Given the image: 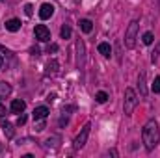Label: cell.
I'll return each mask as SVG.
<instances>
[{
    "label": "cell",
    "mask_w": 160,
    "mask_h": 158,
    "mask_svg": "<svg viewBox=\"0 0 160 158\" xmlns=\"http://www.w3.org/2000/svg\"><path fill=\"white\" fill-rule=\"evenodd\" d=\"M60 36H62V39H69V37H71V28H69L67 24H65V26H62Z\"/></svg>",
    "instance_id": "19"
},
{
    "label": "cell",
    "mask_w": 160,
    "mask_h": 158,
    "mask_svg": "<svg viewBox=\"0 0 160 158\" xmlns=\"http://www.w3.org/2000/svg\"><path fill=\"white\" fill-rule=\"evenodd\" d=\"M80 30H82L84 34H89V32L93 30V22H91L89 19H82V21H80Z\"/></svg>",
    "instance_id": "12"
},
{
    "label": "cell",
    "mask_w": 160,
    "mask_h": 158,
    "mask_svg": "<svg viewBox=\"0 0 160 158\" xmlns=\"http://www.w3.org/2000/svg\"><path fill=\"white\" fill-rule=\"evenodd\" d=\"M153 91L155 93H160V77L155 78V84H153Z\"/></svg>",
    "instance_id": "21"
},
{
    "label": "cell",
    "mask_w": 160,
    "mask_h": 158,
    "mask_svg": "<svg viewBox=\"0 0 160 158\" xmlns=\"http://www.w3.org/2000/svg\"><path fill=\"white\" fill-rule=\"evenodd\" d=\"M2 116H6V106L0 102V117H2Z\"/></svg>",
    "instance_id": "25"
},
{
    "label": "cell",
    "mask_w": 160,
    "mask_h": 158,
    "mask_svg": "<svg viewBox=\"0 0 160 158\" xmlns=\"http://www.w3.org/2000/svg\"><path fill=\"white\" fill-rule=\"evenodd\" d=\"M2 63H4V60H2V56H0V69H2Z\"/></svg>",
    "instance_id": "26"
},
{
    "label": "cell",
    "mask_w": 160,
    "mask_h": 158,
    "mask_svg": "<svg viewBox=\"0 0 160 158\" xmlns=\"http://www.w3.org/2000/svg\"><path fill=\"white\" fill-rule=\"evenodd\" d=\"M48 116V108L47 106H38L34 110V121H39V119H47Z\"/></svg>",
    "instance_id": "11"
},
{
    "label": "cell",
    "mask_w": 160,
    "mask_h": 158,
    "mask_svg": "<svg viewBox=\"0 0 160 158\" xmlns=\"http://www.w3.org/2000/svg\"><path fill=\"white\" fill-rule=\"evenodd\" d=\"M89 128H91V125L89 123H86L84 125V128L80 130V134L75 138V143H73V147L78 151V149H82L84 145H86V141H88V136H89Z\"/></svg>",
    "instance_id": "4"
},
{
    "label": "cell",
    "mask_w": 160,
    "mask_h": 158,
    "mask_svg": "<svg viewBox=\"0 0 160 158\" xmlns=\"http://www.w3.org/2000/svg\"><path fill=\"white\" fill-rule=\"evenodd\" d=\"M47 50H48V52H56V50H58V45H48Z\"/></svg>",
    "instance_id": "24"
},
{
    "label": "cell",
    "mask_w": 160,
    "mask_h": 158,
    "mask_svg": "<svg viewBox=\"0 0 160 158\" xmlns=\"http://www.w3.org/2000/svg\"><path fill=\"white\" fill-rule=\"evenodd\" d=\"M54 15V6L52 4H48V2H45V4H41L39 7V17L43 21H47V19H50Z\"/></svg>",
    "instance_id": "7"
},
{
    "label": "cell",
    "mask_w": 160,
    "mask_h": 158,
    "mask_svg": "<svg viewBox=\"0 0 160 158\" xmlns=\"http://www.w3.org/2000/svg\"><path fill=\"white\" fill-rule=\"evenodd\" d=\"M24 13H26L28 17H32V15H34V6H32V4H26V6H24Z\"/></svg>",
    "instance_id": "20"
},
{
    "label": "cell",
    "mask_w": 160,
    "mask_h": 158,
    "mask_svg": "<svg viewBox=\"0 0 160 158\" xmlns=\"http://www.w3.org/2000/svg\"><path fill=\"white\" fill-rule=\"evenodd\" d=\"M138 89H140V97H147V84H145V73L143 71L138 77Z\"/></svg>",
    "instance_id": "8"
},
{
    "label": "cell",
    "mask_w": 160,
    "mask_h": 158,
    "mask_svg": "<svg viewBox=\"0 0 160 158\" xmlns=\"http://www.w3.org/2000/svg\"><path fill=\"white\" fill-rule=\"evenodd\" d=\"M24 123H26V116H22V114H21V116H19V119H17V125L21 126V125H24Z\"/></svg>",
    "instance_id": "22"
},
{
    "label": "cell",
    "mask_w": 160,
    "mask_h": 158,
    "mask_svg": "<svg viewBox=\"0 0 160 158\" xmlns=\"http://www.w3.org/2000/svg\"><path fill=\"white\" fill-rule=\"evenodd\" d=\"M2 128H4V132H6V136L8 138H13V125L11 123H2Z\"/></svg>",
    "instance_id": "16"
},
{
    "label": "cell",
    "mask_w": 160,
    "mask_h": 158,
    "mask_svg": "<svg viewBox=\"0 0 160 158\" xmlns=\"http://www.w3.org/2000/svg\"><path fill=\"white\" fill-rule=\"evenodd\" d=\"M142 41H143V45H153V41H155L153 32H145V34L142 36Z\"/></svg>",
    "instance_id": "17"
},
{
    "label": "cell",
    "mask_w": 160,
    "mask_h": 158,
    "mask_svg": "<svg viewBox=\"0 0 160 158\" xmlns=\"http://www.w3.org/2000/svg\"><path fill=\"white\" fill-rule=\"evenodd\" d=\"M138 106V95L132 87H127L125 89V99H123V110H125V116H132V112L136 110Z\"/></svg>",
    "instance_id": "2"
},
{
    "label": "cell",
    "mask_w": 160,
    "mask_h": 158,
    "mask_svg": "<svg viewBox=\"0 0 160 158\" xmlns=\"http://www.w3.org/2000/svg\"><path fill=\"white\" fill-rule=\"evenodd\" d=\"M56 71H58V62H56V60H52V62L47 65V75H54Z\"/></svg>",
    "instance_id": "18"
},
{
    "label": "cell",
    "mask_w": 160,
    "mask_h": 158,
    "mask_svg": "<svg viewBox=\"0 0 160 158\" xmlns=\"http://www.w3.org/2000/svg\"><path fill=\"white\" fill-rule=\"evenodd\" d=\"M11 93V86L8 82H0V97H8Z\"/></svg>",
    "instance_id": "14"
},
{
    "label": "cell",
    "mask_w": 160,
    "mask_h": 158,
    "mask_svg": "<svg viewBox=\"0 0 160 158\" xmlns=\"http://www.w3.org/2000/svg\"><path fill=\"white\" fill-rule=\"evenodd\" d=\"M43 128H45V123H43V119H39V121H38V125H36V130L39 132V130H43Z\"/></svg>",
    "instance_id": "23"
},
{
    "label": "cell",
    "mask_w": 160,
    "mask_h": 158,
    "mask_svg": "<svg viewBox=\"0 0 160 158\" xmlns=\"http://www.w3.org/2000/svg\"><path fill=\"white\" fill-rule=\"evenodd\" d=\"M138 28H140V22L138 21H132L125 32V47L127 48H134L136 45V36H138Z\"/></svg>",
    "instance_id": "3"
},
{
    "label": "cell",
    "mask_w": 160,
    "mask_h": 158,
    "mask_svg": "<svg viewBox=\"0 0 160 158\" xmlns=\"http://www.w3.org/2000/svg\"><path fill=\"white\" fill-rule=\"evenodd\" d=\"M97 48H99V52H101L104 58H110V56H112V48H110V45H108V43H99V47H97Z\"/></svg>",
    "instance_id": "13"
},
{
    "label": "cell",
    "mask_w": 160,
    "mask_h": 158,
    "mask_svg": "<svg viewBox=\"0 0 160 158\" xmlns=\"http://www.w3.org/2000/svg\"><path fill=\"white\" fill-rule=\"evenodd\" d=\"M34 36H36V39L41 41V43L50 41V30H48L45 24H38V26L34 28Z\"/></svg>",
    "instance_id": "5"
},
{
    "label": "cell",
    "mask_w": 160,
    "mask_h": 158,
    "mask_svg": "<svg viewBox=\"0 0 160 158\" xmlns=\"http://www.w3.org/2000/svg\"><path fill=\"white\" fill-rule=\"evenodd\" d=\"M6 30H8V32H19V30H21V21H19V19H9V21H6Z\"/></svg>",
    "instance_id": "10"
},
{
    "label": "cell",
    "mask_w": 160,
    "mask_h": 158,
    "mask_svg": "<svg viewBox=\"0 0 160 158\" xmlns=\"http://www.w3.org/2000/svg\"><path fill=\"white\" fill-rule=\"evenodd\" d=\"M95 101H97L99 104H104V102L108 101V93H106V91H99V93L95 95Z\"/></svg>",
    "instance_id": "15"
},
{
    "label": "cell",
    "mask_w": 160,
    "mask_h": 158,
    "mask_svg": "<svg viewBox=\"0 0 160 158\" xmlns=\"http://www.w3.org/2000/svg\"><path fill=\"white\" fill-rule=\"evenodd\" d=\"M24 108H26V102L21 101V99H15V101L11 102V112H13V114H22Z\"/></svg>",
    "instance_id": "9"
},
{
    "label": "cell",
    "mask_w": 160,
    "mask_h": 158,
    "mask_svg": "<svg viewBox=\"0 0 160 158\" xmlns=\"http://www.w3.org/2000/svg\"><path fill=\"white\" fill-rule=\"evenodd\" d=\"M142 140L145 143V149L147 151H153L157 145H158V140H160V128H158V123L155 119H149L142 130Z\"/></svg>",
    "instance_id": "1"
},
{
    "label": "cell",
    "mask_w": 160,
    "mask_h": 158,
    "mask_svg": "<svg viewBox=\"0 0 160 158\" xmlns=\"http://www.w3.org/2000/svg\"><path fill=\"white\" fill-rule=\"evenodd\" d=\"M84 63H86V47H84V41L78 39L77 41V67L84 69Z\"/></svg>",
    "instance_id": "6"
}]
</instances>
